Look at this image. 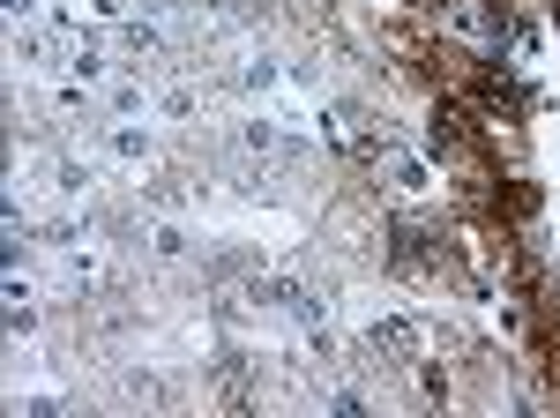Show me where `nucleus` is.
I'll use <instances>...</instances> for the list:
<instances>
[{"label": "nucleus", "mask_w": 560, "mask_h": 418, "mask_svg": "<svg viewBox=\"0 0 560 418\" xmlns=\"http://www.w3.org/2000/svg\"><path fill=\"white\" fill-rule=\"evenodd\" d=\"M516 314H523V336H530V359H538V374H546V388L560 396V299L530 292V299H516Z\"/></svg>", "instance_id": "1"}]
</instances>
